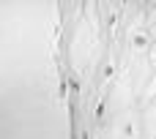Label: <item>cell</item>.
Listing matches in <instances>:
<instances>
[{
    "mask_svg": "<svg viewBox=\"0 0 156 139\" xmlns=\"http://www.w3.org/2000/svg\"><path fill=\"white\" fill-rule=\"evenodd\" d=\"M132 44H134V49H145L148 46V36L145 33H134L132 36Z\"/></svg>",
    "mask_w": 156,
    "mask_h": 139,
    "instance_id": "6da1fadb",
    "label": "cell"
},
{
    "mask_svg": "<svg viewBox=\"0 0 156 139\" xmlns=\"http://www.w3.org/2000/svg\"><path fill=\"white\" fill-rule=\"evenodd\" d=\"M112 74H115V68H112V66H104V76H107V79H110V76H112Z\"/></svg>",
    "mask_w": 156,
    "mask_h": 139,
    "instance_id": "7a4b0ae2",
    "label": "cell"
},
{
    "mask_svg": "<svg viewBox=\"0 0 156 139\" xmlns=\"http://www.w3.org/2000/svg\"><path fill=\"white\" fill-rule=\"evenodd\" d=\"M154 139H156V137H154Z\"/></svg>",
    "mask_w": 156,
    "mask_h": 139,
    "instance_id": "3957f363",
    "label": "cell"
}]
</instances>
